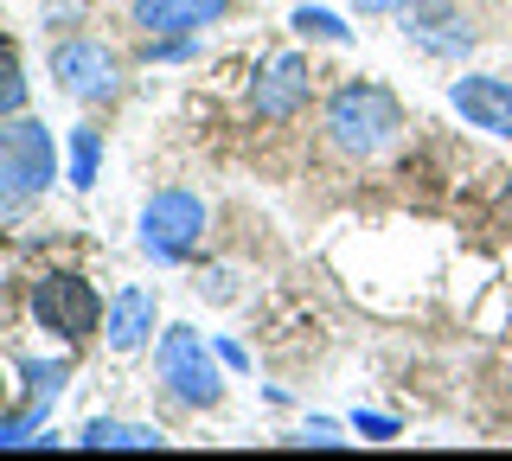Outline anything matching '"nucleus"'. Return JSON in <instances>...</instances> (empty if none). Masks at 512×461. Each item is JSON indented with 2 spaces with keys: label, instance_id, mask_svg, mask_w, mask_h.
I'll return each instance as SVG.
<instances>
[{
  "label": "nucleus",
  "instance_id": "obj_3",
  "mask_svg": "<svg viewBox=\"0 0 512 461\" xmlns=\"http://www.w3.org/2000/svg\"><path fill=\"white\" fill-rule=\"evenodd\" d=\"M103 308L109 301L96 295V282H84L77 269H45L32 282V321L45 333H58L64 346H84L96 327H103Z\"/></svg>",
  "mask_w": 512,
  "mask_h": 461
},
{
  "label": "nucleus",
  "instance_id": "obj_16",
  "mask_svg": "<svg viewBox=\"0 0 512 461\" xmlns=\"http://www.w3.org/2000/svg\"><path fill=\"white\" fill-rule=\"evenodd\" d=\"M7 116H26V71H20V58L0 45V122Z\"/></svg>",
  "mask_w": 512,
  "mask_h": 461
},
{
  "label": "nucleus",
  "instance_id": "obj_4",
  "mask_svg": "<svg viewBox=\"0 0 512 461\" xmlns=\"http://www.w3.org/2000/svg\"><path fill=\"white\" fill-rule=\"evenodd\" d=\"M141 257L148 263H186L205 237V199L186 193V186H160V193L141 205Z\"/></svg>",
  "mask_w": 512,
  "mask_h": 461
},
{
  "label": "nucleus",
  "instance_id": "obj_5",
  "mask_svg": "<svg viewBox=\"0 0 512 461\" xmlns=\"http://www.w3.org/2000/svg\"><path fill=\"white\" fill-rule=\"evenodd\" d=\"M58 180V141L45 122L32 116H7L0 122V193L13 199H39Z\"/></svg>",
  "mask_w": 512,
  "mask_h": 461
},
{
  "label": "nucleus",
  "instance_id": "obj_13",
  "mask_svg": "<svg viewBox=\"0 0 512 461\" xmlns=\"http://www.w3.org/2000/svg\"><path fill=\"white\" fill-rule=\"evenodd\" d=\"M13 378L26 385V404L52 410V397L71 385V359H20V365H13Z\"/></svg>",
  "mask_w": 512,
  "mask_h": 461
},
{
  "label": "nucleus",
  "instance_id": "obj_6",
  "mask_svg": "<svg viewBox=\"0 0 512 461\" xmlns=\"http://www.w3.org/2000/svg\"><path fill=\"white\" fill-rule=\"evenodd\" d=\"M52 77H58V90L71 103H109V97H122V58L109 52L103 39H90V33L52 45Z\"/></svg>",
  "mask_w": 512,
  "mask_h": 461
},
{
  "label": "nucleus",
  "instance_id": "obj_23",
  "mask_svg": "<svg viewBox=\"0 0 512 461\" xmlns=\"http://www.w3.org/2000/svg\"><path fill=\"white\" fill-rule=\"evenodd\" d=\"M0 404H7V365H0Z\"/></svg>",
  "mask_w": 512,
  "mask_h": 461
},
{
  "label": "nucleus",
  "instance_id": "obj_1",
  "mask_svg": "<svg viewBox=\"0 0 512 461\" xmlns=\"http://www.w3.org/2000/svg\"><path fill=\"white\" fill-rule=\"evenodd\" d=\"M320 135L340 161H378L397 135H404V103L378 84V77H346L327 90L320 109Z\"/></svg>",
  "mask_w": 512,
  "mask_h": 461
},
{
  "label": "nucleus",
  "instance_id": "obj_7",
  "mask_svg": "<svg viewBox=\"0 0 512 461\" xmlns=\"http://www.w3.org/2000/svg\"><path fill=\"white\" fill-rule=\"evenodd\" d=\"M404 39L423 58H448V65L468 58L480 45V33L468 26V13H455V0H410V7H404Z\"/></svg>",
  "mask_w": 512,
  "mask_h": 461
},
{
  "label": "nucleus",
  "instance_id": "obj_9",
  "mask_svg": "<svg viewBox=\"0 0 512 461\" xmlns=\"http://www.w3.org/2000/svg\"><path fill=\"white\" fill-rule=\"evenodd\" d=\"M448 103H455V116L468 122V129H487L512 141V84L506 77H487V71H468L448 84Z\"/></svg>",
  "mask_w": 512,
  "mask_h": 461
},
{
  "label": "nucleus",
  "instance_id": "obj_20",
  "mask_svg": "<svg viewBox=\"0 0 512 461\" xmlns=\"http://www.w3.org/2000/svg\"><path fill=\"white\" fill-rule=\"evenodd\" d=\"M352 436H365V442H391V436H397V423H391V417H378V410H359V417H352Z\"/></svg>",
  "mask_w": 512,
  "mask_h": 461
},
{
  "label": "nucleus",
  "instance_id": "obj_17",
  "mask_svg": "<svg viewBox=\"0 0 512 461\" xmlns=\"http://www.w3.org/2000/svg\"><path fill=\"white\" fill-rule=\"evenodd\" d=\"M45 417H52V410H39V404H26L20 417H0V449H26V442L45 429Z\"/></svg>",
  "mask_w": 512,
  "mask_h": 461
},
{
  "label": "nucleus",
  "instance_id": "obj_8",
  "mask_svg": "<svg viewBox=\"0 0 512 461\" xmlns=\"http://www.w3.org/2000/svg\"><path fill=\"white\" fill-rule=\"evenodd\" d=\"M308 97H314V65L301 52H276L250 84V109L263 122H295L308 109Z\"/></svg>",
  "mask_w": 512,
  "mask_h": 461
},
{
  "label": "nucleus",
  "instance_id": "obj_14",
  "mask_svg": "<svg viewBox=\"0 0 512 461\" xmlns=\"http://www.w3.org/2000/svg\"><path fill=\"white\" fill-rule=\"evenodd\" d=\"M295 33H301V39H327V45H346V39H352V26L340 20V13L314 7V0H295Z\"/></svg>",
  "mask_w": 512,
  "mask_h": 461
},
{
  "label": "nucleus",
  "instance_id": "obj_11",
  "mask_svg": "<svg viewBox=\"0 0 512 461\" xmlns=\"http://www.w3.org/2000/svg\"><path fill=\"white\" fill-rule=\"evenodd\" d=\"M154 327H160V301H154V289H141V282H122V289L109 295V308H103V340H109V353H141V346L154 340Z\"/></svg>",
  "mask_w": 512,
  "mask_h": 461
},
{
  "label": "nucleus",
  "instance_id": "obj_12",
  "mask_svg": "<svg viewBox=\"0 0 512 461\" xmlns=\"http://www.w3.org/2000/svg\"><path fill=\"white\" fill-rule=\"evenodd\" d=\"M77 442L84 449H160V429L154 423H116V417H90L84 429H77Z\"/></svg>",
  "mask_w": 512,
  "mask_h": 461
},
{
  "label": "nucleus",
  "instance_id": "obj_15",
  "mask_svg": "<svg viewBox=\"0 0 512 461\" xmlns=\"http://www.w3.org/2000/svg\"><path fill=\"white\" fill-rule=\"evenodd\" d=\"M96 167H103V135L77 129L71 135V186H77V193H90V186H96Z\"/></svg>",
  "mask_w": 512,
  "mask_h": 461
},
{
  "label": "nucleus",
  "instance_id": "obj_19",
  "mask_svg": "<svg viewBox=\"0 0 512 461\" xmlns=\"http://www.w3.org/2000/svg\"><path fill=\"white\" fill-rule=\"evenodd\" d=\"M295 442H314V449H340V423H327V417H308V423H301V436Z\"/></svg>",
  "mask_w": 512,
  "mask_h": 461
},
{
  "label": "nucleus",
  "instance_id": "obj_2",
  "mask_svg": "<svg viewBox=\"0 0 512 461\" xmlns=\"http://www.w3.org/2000/svg\"><path fill=\"white\" fill-rule=\"evenodd\" d=\"M218 346H205V333L192 327H160V346H154V372L167 385L173 404L186 410H212L224 397V378H218Z\"/></svg>",
  "mask_w": 512,
  "mask_h": 461
},
{
  "label": "nucleus",
  "instance_id": "obj_22",
  "mask_svg": "<svg viewBox=\"0 0 512 461\" xmlns=\"http://www.w3.org/2000/svg\"><path fill=\"white\" fill-rule=\"evenodd\" d=\"M410 0H352V13H404Z\"/></svg>",
  "mask_w": 512,
  "mask_h": 461
},
{
  "label": "nucleus",
  "instance_id": "obj_10",
  "mask_svg": "<svg viewBox=\"0 0 512 461\" xmlns=\"http://www.w3.org/2000/svg\"><path fill=\"white\" fill-rule=\"evenodd\" d=\"M231 13V0H135L128 20H135L141 39H192L205 26H218Z\"/></svg>",
  "mask_w": 512,
  "mask_h": 461
},
{
  "label": "nucleus",
  "instance_id": "obj_21",
  "mask_svg": "<svg viewBox=\"0 0 512 461\" xmlns=\"http://www.w3.org/2000/svg\"><path fill=\"white\" fill-rule=\"evenodd\" d=\"M218 359L231 365V372H250V353H244V346H237V340H218Z\"/></svg>",
  "mask_w": 512,
  "mask_h": 461
},
{
  "label": "nucleus",
  "instance_id": "obj_18",
  "mask_svg": "<svg viewBox=\"0 0 512 461\" xmlns=\"http://www.w3.org/2000/svg\"><path fill=\"white\" fill-rule=\"evenodd\" d=\"M199 58V33L192 39H148V65H186Z\"/></svg>",
  "mask_w": 512,
  "mask_h": 461
}]
</instances>
